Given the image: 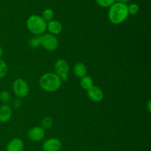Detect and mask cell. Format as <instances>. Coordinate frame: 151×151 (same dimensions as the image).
Instances as JSON below:
<instances>
[{"instance_id":"cell-15","label":"cell","mask_w":151,"mask_h":151,"mask_svg":"<svg viewBox=\"0 0 151 151\" xmlns=\"http://www.w3.org/2000/svg\"><path fill=\"white\" fill-rule=\"evenodd\" d=\"M41 16L45 22H50V21L52 20L53 18H54L55 16V13L52 9L47 8L45 9V10L42 12V14H41Z\"/></svg>"},{"instance_id":"cell-14","label":"cell","mask_w":151,"mask_h":151,"mask_svg":"<svg viewBox=\"0 0 151 151\" xmlns=\"http://www.w3.org/2000/svg\"><path fill=\"white\" fill-rule=\"evenodd\" d=\"M80 84H81V86L83 89L88 90V89H90L94 85V81H93V78L91 77L86 75L81 78Z\"/></svg>"},{"instance_id":"cell-21","label":"cell","mask_w":151,"mask_h":151,"mask_svg":"<svg viewBox=\"0 0 151 151\" xmlns=\"http://www.w3.org/2000/svg\"><path fill=\"white\" fill-rule=\"evenodd\" d=\"M139 10V7L137 4H131L128 6V14L136 15Z\"/></svg>"},{"instance_id":"cell-3","label":"cell","mask_w":151,"mask_h":151,"mask_svg":"<svg viewBox=\"0 0 151 151\" xmlns=\"http://www.w3.org/2000/svg\"><path fill=\"white\" fill-rule=\"evenodd\" d=\"M47 22L38 15H31L27 20V28L34 36H41L47 30Z\"/></svg>"},{"instance_id":"cell-1","label":"cell","mask_w":151,"mask_h":151,"mask_svg":"<svg viewBox=\"0 0 151 151\" xmlns=\"http://www.w3.org/2000/svg\"><path fill=\"white\" fill-rule=\"evenodd\" d=\"M128 5L126 4L114 2L108 12V17L109 21L114 25H120L125 22L128 16Z\"/></svg>"},{"instance_id":"cell-2","label":"cell","mask_w":151,"mask_h":151,"mask_svg":"<svg viewBox=\"0 0 151 151\" xmlns=\"http://www.w3.org/2000/svg\"><path fill=\"white\" fill-rule=\"evenodd\" d=\"M61 83L60 77L55 73H46L39 78L40 87L47 92L56 91L60 87Z\"/></svg>"},{"instance_id":"cell-12","label":"cell","mask_w":151,"mask_h":151,"mask_svg":"<svg viewBox=\"0 0 151 151\" xmlns=\"http://www.w3.org/2000/svg\"><path fill=\"white\" fill-rule=\"evenodd\" d=\"M47 29L48 30L50 33L57 36L60 34L63 30V25L59 21L52 19V20L48 22V23H47Z\"/></svg>"},{"instance_id":"cell-17","label":"cell","mask_w":151,"mask_h":151,"mask_svg":"<svg viewBox=\"0 0 151 151\" xmlns=\"http://www.w3.org/2000/svg\"><path fill=\"white\" fill-rule=\"evenodd\" d=\"M8 72V67L7 63L3 59H0V78H4Z\"/></svg>"},{"instance_id":"cell-23","label":"cell","mask_w":151,"mask_h":151,"mask_svg":"<svg viewBox=\"0 0 151 151\" xmlns=\"http://www.w3.org/2000/svg\"><path fill=\"white\" fill-rule=\"evenodd\" d=\"M147 110H148V112L150 113V110H151V102H150V100H148V102H147Z\"/></svg>"},{"instance_id":"cell-19","label":"cell","mask_w":151,"mask_h":151,"mask_svg":"<svg viewBox=\"0 0 151 151\" xmlns=\"http://www.w3.org/2000/svg\"><path fill=\"white\" fill-rule=\"evenodd\" d=\"M10 99H11V96L10 93L7 90H3L0 93V101L2 102L3 104H7L10 102Z\"/></svg>"},{"instance_id":"cell-18","label":"cell","mask_w":151,"mask_h":151,"mask_svg":"<svg viewBox=\"0 0 151 151\" xmlns=\"http://www.w3.org/2000/svg\"><path fill=\"white\" fill-rule=\"evenodd\" d=\"M41 36H34L29 40V46L32 48H38L41 46Z\"/></svg>"},{"instance_id":"cell-4","label":"cell","mask_w":151,"mask_h":151,"mask_svg":"<svg viewBox=\"0 0 151 151\" xmlns=\"http://www.w3.org/2000/svg\"><path fill=\"white\" fill-rule=\"evenodd\" d=\"M13 90L14 94L19 99L24 98L29 94V84L24 78H18L13 81Z\"/></svg>"},{"instance_id":"cell-8","label":"cell","mask_w":151,"mask_h":151,"mask_svg":"<svg viewBox=\"0 0 151 151\" xmlns=\"http://www.w3.org/2000/svg\"><path fill=\"white\" fill-rule=\"evenodd\" d=\"M62 143L57 138H50L43 142L42 149L44 151H60Z\"/></svg>"},{"instance_id":"cell-7","label":"cell","mask_w":151,"mask_h":151,"mask_svg":"<svg viewBox=\"0 0 151 151\" xmlns=\"http://www.w3.org/2000/svg\"><path fill=\"white\" fill-rule=\"evenodd\" d=\"M28 139L32 142H39L45 137V130L39 126H35L29 130L27 133Z\"/></svg>"},{"instance_id":"cell-22","label":"cell","mask_w":151,"mask_h":151,"mask_svg":"<svg viewBox=\"0 0 151 151\" xmlns=\"http://www.w3.org/2000/svg\"><path fill=\"white\" fill-rule=\"evenodd\" d=\"M22 101H21V99H19V98H18V99H16L13 100V107H14L15 108H19L21 106H22Z\"/></svg>"},{"instance_id":"cell-9","label":"cell","mask_w":151,"mask_h":151,"mask_svg":"<svg viewBox=\"0 0 151 151\" xmlns=\"http://www.w3.org/2000/svg\"><path fill=\"white\" fill-rule=\"evenodd\" d=\"M87 95L90 100L94 102H101L104 97V93L103 90L95 85H93L91 88L87 90Z\"/></svg>"},{"instance_id":"cell-16","label":"cell","mask_w":151,"mask_h":151,"mask_svg":"<svg viewBox=\"0 0 151 151\" xmlns=\"http://www.w3.org/2000/svg\"><path fill=\"white\" fill-rule=\"evenodd\" d=\"M53 124V120L50 116H46L41 121V127L44 130H48L52 127Z\"/></svg>"},{"instance_id":"cell-11","label":"cell","mask_w":151,"mask_h":151,"mask_svg":"<svg viewBox=\"0 0 151 151\" xmlns=\"http://www.w3.org/2000/svg\"><path fill=\"white\" fill-rule=\"evenodd\" d=\"M24 144L19 138H14L7 143L6 151H23Z\"/></svg>"},{"instance_id":"cell-10","label":"cell","mask_w":151,"mask_h":151,"mask_svg":"<svg viewBox=\"0 0 151 151\" xmlns=\"http://www.w3.org/2000/svg\"><path fill=\"white\" fill-rule=\"evenodd\" d=\"M13 111L12 108L7 104H3L0 106V122L7 123L11 119Z\"/></svg>"},{"instance_id":"cell-20","label":"cell","mask_w":151,"mask_h":151,"mask_svg":"<svg viewBox=\"0 0 151 151\" xmlns=\"http://www.w3.org/2000/svg\"><path fill=\"white\" fill-rule=\"evenodd\" d=\"M114 2L115 0H96V3L101 7H110Z\"/></svg>"},{"instance_id":"cell-25","label":"cell","mask_w":151,"mask_h":151,"mask_svg":"<svg viewBox=\"0 0 151 151\" xmlns=\"http://www.w3.org/2000/svg\"><path fill=\"white\" fill-rule=\"evenodd\" d=\"M3 53H4V52H3L2 47H1V46H0V59H1V56H3Z\"/></svg>"},{"instance_id":"cell-6","label":"cell","mask_w":151,"mask_h":151,"mask_svg":"<svg viewBox=\"0 0 151 151\" xmlns=\"http://www.w3.org/2000/svg\"><path fill=\"white\" fill-rule=\"evenodd\" d=\"M69 71V63L65 59H58L54 65V73L60 77L61 81H66L69 78L68 73Z\"/></svg>"},{"instance_id":"cell-24","label":"cell","mask_w":151,"mask_h":151,"mask_svg":"<svg viewBox=\"0 0 151 151\" xmlns=\"http://www.w3.org/2000/svg\"><path fill=\"white\" fill-rule=\"evenodd\" d=\"M116 2H119V3H123V4H126L128 1H129L130 0H115Z\"/></svg>"},{"instance_id":"cell-13","label":"cell","mask_w":151,"mask_h":151,"mask_svg":"<svg viewBox=\"0 0 151 151\" xmlns=\"http://www.w3.org/2000/svg\"><path fill=\"white\" fill-rule=\"evenodd\" d=\"M73 72L78 78H83L87 74V68L82 62H78L74 66Z\"/></svg>"},{"instance_id":"cell-5","label":"cell","mask_w":151,"mask_h":151,"mask_svg":"<svg viewBox=\"0 0 151 151\" xmlns=\"http://www.w3.org/2000/svg\"><path fill=\"white\" fill-rule=\"evenodd\" d=\"M41 38V46L47 51H55L58 47V40L56 36L50 33H47L40 36Z\"/></svg>"}]
</instances>
